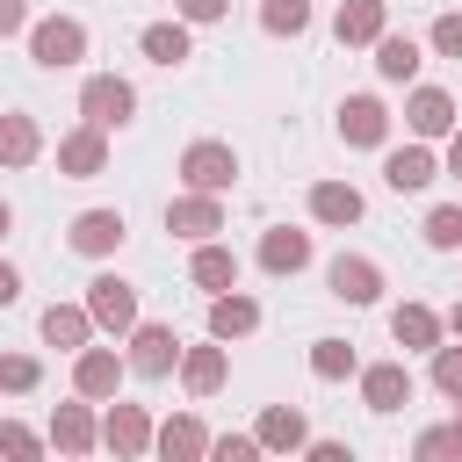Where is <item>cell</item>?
<instances>
[{
    "label": "cell",
    "mask_w": 462,
    "mask_h": 462,
    "mask_svg": "<svg viewBox=\"0 0 462 462\" xmlns=\"http://www.w3.org/2000/svg\"><path fill=\"white\" fill-rule=\"evenodd\" d=\"M29 58H36L43 72L79 65V58H87V22H72V14H43V22H29Z\"/></svg>",
    "instance_id": "cell-1"
},
{
    "label": "cell",
    "mask_w": 462,
    "mask_h": 462,
    "mask_svg": "<svg viewBox=\"0 0 462 462\" xmlns=\"http://www.w3.org/2000/svg\"><path fill=\"white\" fill-rule=\"evenodd\" d=\"M404 123H411V137H448L455 130V94L448 87H411V101H404Z\"/></svg>",
    "instance_id": "cell-15"
},
{
    "label": "cell",
    "mask_w": 462,
    "mask_h": 462,
    "mask_svg": "<svg viewBox=\"0 0 462 462\" xmlns=\"http://www.w3.org/2000/svg\"><path fill=\"white\" fill-rule=\"evenodd\" d=\"M411 455H419V462H462V433H455V426H426V433L411 440Z\"/></svg>",
    "instance_id": "cell-34"
},
{
    "label": "cell",
    "mask_w": 462,
    "mask_h": 462,
    "mask_svg": "<svg viewBox=\"0 0 462 462\" xmlns=\"http://www.w3.org/2000/svg\"><path fill=\"white\" fill-rule=\"evenodd\" d=\"M224 375H231L224 339H209V346H180V383H188V397H217Z\"/></svg>",
    "instance_id": "cell-17"
},
{
    "label": "cell",
    "mask_w": 462,
    "mask_h": 462,
    "mask_svg": "<svg viewBox=\"0 0 462 462\" xmlns=\"http://www.w3.org/2000/svg\"><path fill=\"white\" fill-rule=\"evenodd\" d=\"M87 318H94V332H130L137 325V289L123 274H94L87 282Z\"/></svg>",
    "instance_id": "cell-7"
},
{
    "label": "cell",
    "mask_w": 462,
    "mask_h": 462,
    "mask_svg": "<svg viewBox=\"0 0 462 462\" xmlns=\"http://www.w3.org/2000/svg\"><path fill=\"white\" fill-rule=\"evenodd\" d=\"M354 368H361V361H354L346 339H310V375H318V383H346Z\"/></svg>",
    "instance_id": "cell-30"
},
{
    "label": "cell",
    "mask_w": 462,
    "mask_h": 462,
    "mask_svg": "<svg viewBox=\"0 0 462 462\" xmlns=\"http://www.w3.org/2000/svg\"><path fill=\"white\" fill-rule=\"evenodd\" d=\"M7 231H14V209H7V202H0V238H7Z\"/></svg>",
    "instance_id": "cell-45"
},
{
    "label": "cell",
    "mask_w": 462,
    "mask_h": 462,
    "mask_svg": "<svg viewBox=\"0 0 462 462\" xmlns=\"http://www.w3.org/2000/svg\"><path fill=\"white\" fill-rule=\"evenodd\" d=\"M253 440H260V448H274V455H296V448L310 440V419H303L296 404H267V411H260V426H253Z\"/></svg>",
    "instance_id": "cell-21"
},
{
    "label": "cell",
    "mask_w": 462,
    "mask_h": 462,
    "mask_svg": "<svg viewBox=\"0 0 462 462\" xmlns=\"http://www.w3.org/2000/svg\"><path fill=\"white\" fill-rule=\"evenodd\" d=\"M152 448L166 455V462H202L209 455V433H202V419H166V426H152Z\"/></svg>",
    "instance_id": "cell-24"
},
{
    "label": "cell",
    "mask_w": 462,
    "mask_h": 462,
    "mask_svg": "<svg viewBox=\"0 0 462 462\" xmlns=\"http://www.w3.org/2000/svg\"><path fill=\"white\" fill-rule=\"evenodd\" d=\"M383 180H390L397 195H419V188H433V180H440V159L426 152V137H411V144H397V152L383 159Z\"/></svg>",
    "instance_id": "cell-13"
},
{
    "label": "cell",
    "mask_w": 462,
    "mask_h": 462,
    "mask_svg": "<svg viewBox=\"0 0 462 462\" xmlns=\"http://www.w3.org/2000/svg\"><path fill=\"white\" fill-rule=\"evenodd\" d=\"M419 65H426V58H419V43H411V36H390V29L375 36V72H383L390 87H404V79H419Z\"/></svg>",
    "instance_id": "cell-29"
},
{
    "label": "cell",
    "mask_w": 462,
    "mask_h": 462,
    "mask_svg": "<svg viewBox=\"0 0 462 462\" xmlns=\"http://www.w3.org/2000/svg\"><path fill=\"white\" fill-rule=\"evenodd\" d=\"M137 43H144V58H152V65H166V72H173V65H188V22H180V14H173V22H144V36H137Z\"/></svg>",
    "instance_id": "cell-28"
},
{
    "label": "cell",
    "mask_w": 462,
    "mask_h": 462,
    "mask_svg": "<svg viewBox=\"0 0 462 462\" xmlns=\"http://www.w3.org/2000/svg\"><path fill=\"white\" fill-rule=\"evenodd\" d=\"M361 375V404L368 411H404L411 404V368L404 361H368V368H354Z\"/></svg>",
    "instance_id": "cell-10"
},
{
    "label": "cell",
    "mask_w": 462,
    "mask_h": 462,
    "mask_svg": "<svg viewBox=\"0 0 462 462\" xmlns=\"http://www.w3.org/2000/svg\"><path fill=\"white\" fill-rule=\"evenodd\" d=\"M101 166H108V130H101V123H79V130H65V137H58V173L94 180Z\"/></svg>",
    "instance_id": "cell-9"
},
{
    "label": "cell",
    "mask_w": 462,
    "mask_h": 462,
    "mask_svg": "<svg viewBox=\"0 0 462 462\" xmlns=\"http://www.w3.org/2000/svg\"><path fill=\"white\" fill-rule=\"evenodd\" d=\"M325 289H332L339 303L368 310V303L383 296V267H375L368 253H332V267H325Z\"/></svg>",
    "instance_id": "cell-6"
},
{
    "label": "cell",
    "mask_w": 462,
    "mask_h": 462,
    "mask_svg": "<svg viewBox=\"0 0 462 462\" xmlns=\"http://www.w3.org/2000/svg\"><path fill=\"white\" fill-rule=\"evenodd\" d=\"M51 448H58V455H94V448H101V419L87 411V397L51 411Z\"/></svg>",
    "instance_id": "cell-18"
},
{
    "label": "cell",
    "mask_w": 462,
    "mask_h": 462,
    "mask_svg": "<svg viewBox=\"0 0 462 462\" xmlns=\"http://www.w3.org/2000/svg\"><path fill=\"white\" fill-rule=\"evenodd\" d=\"M260 29L267 36H303L310 29V0H260Z\"/></svg>",
    "instance_id": "cell-31"
},
{
    "label": "cell",
    "mask_w": 462,
    "mask_h": 462,
    "mask_svg": "<svg viewBox=\"0 0 462 462\" xmlns=\"http://www.w3.org/2000/svg\"><path fill=\"white\" fill-rule=\"evenodd\" d=\"M433 390L440 397H462V339L455 346H433Z\"/></svg>",
    "instance_id": "cell-35"
},
{
    "label": "cell",
    "mask_w": 462,
    "mask_h": 462,
    "mask_svg": "<svg viewBox=\"0 0 462 462\" xmlns=\"http://www.w3.org/2000/svg\"><path fill=\"white\" fill-rule=\"evenodd\" d=\"M433 51L440 58H462V14H440L433 22Z\"/></svg>",
    "instance_id": "cell-38"
},
{
    "label": "cell",
    "mask_w": 462,
    "mask_h": 462,
    "mask_svg": "<svg viewBox=\"0 0 462 462\" xmlns=\"http://www.w3.org/2000/svg\"><path fill=\"white\" fill-rule=\"evenodd\" d=\"M361 209H368V202H361L354 180H318V188H310V217H318V224H361Z\"/></svg>",
    "instance_id": "cell-26"
},
{
    "label": "cell",
    "mask_w": 462,
    "mask_h": 462,
    "mask_svg": "<svg viewBox=\"0 0 462 462\" xmlns=\"http://www.w3.org/2000/svg\"><path fill=\"white\" fill-rule=\"evenodd\" d=\"M29 29V0H0V36H22Z\"/></svg>",
    "instance_id": "cell-40"
},
{
    "label": "cell",
    "mask_w": 462,
    "mask_h": 462,
    "mask_svg": "<svg viewBox=\"0 0 462 462\" xmlns=\"http://www.w3.org/2000/svg\"><path fill=\"white\" fill-rule=\"evenodd\" d=\"M245 332H260V303L253 296H238V289H217L209 296V339H245Z\"/></svg>",
    "instance_id": "cell-19"
},
{
    "label": "cell",
    "mask_w": 462,
    "mask_h": 462,
    "mask_svg": "<svg viewBox=\"0 0 462 462\" xmlns=\"http://www.w3.org/2000/svg\"><path fill=\"white\" fill-rule=\"evenodd\" d=\"M123 375H130V368H123L116 346H94V339H87V346L72 354V397H87V404H108V397L123 390Z\"/></svg>",
    "instance_id": "cell-5"
},
{
    "label": "cell",
    "mask_w": 462,
    "mask_h": 462,
    "mask_svg": "<svg viewBox=\"0 0 462 462\" xmlns=\"http://www.w3.org/2000/svg\"><path fill=\"white\" fill-rule=\"evenodd\" d=\"M43 339H51L58 354H79V346L94 339V318H87V303H51V310H43Z\"/></svg>",
    "instance_id": "cell-27"
},
{
    "label": "cell",
    "mask_w": 462,
    "mask_h": 462,
    "mask_svg": "<svg viewBox=\"0 0 462 462\" xmlns=\"http://www.w3.org/2000/svg\"><path fill=\"white\" fill-rule=\"evenodd\" d=\"M448 173L462 180V130H448Z\"/></svg>",
    "instance_id": "cell-43"
},
{
    "label": "cell",
    "mask_w": 462,
    "mask_h": 462,
    "mask_svg": "<svg viewBox=\"0 0 462 462\" xmlns=\"http://www.w3.org/2000/svg\"><path fill=\"white\" fill-rule=\"evenodd\" d=\"M65 238H72V253H87V260H108V253H116L130 231H123V209H79Z\"/></svg>",
    "instance_id": "cell-14"
},
{
    "label": "cell",
    "mask_w": 462,
    "mask_h": 462,
    "mask_svg": "<svg viewBox=\"0 0 462 462\" xmlns=\"http://www.w3.org/2000/svg\"><path fill=\"white\" fill-rule=\"evenodd\" d=\"M440 325H448V332H455V339H462V303H455V310H448V318H440Z\"/></svg>",
    "instance_id": "cell-44"
},
{
    "label": "cell",
    "mask_w": 462,
    "mask_h": 462,
    "mask_svg": "<svg viewBox=\"0 0 462 462\" xmlns=\"http://www.w3.org/2000/svg\"><path fill=\"white\" fill-rule=\"evenodd\" d=\"M455 433H462V397H455Z\"/></svg>",
    "instance_id": "cell-46"
},
{
    "label": "cell",
    "mask_w": 462,
    "mask_h": 462,
    "mask_svg": "<svg viewBox=\"0 0 462 462\" xmlns=\"http://www.w3.org/2000/svg\"><path fill=\"white\" fill-rule=\"evenodd\" d=\"M440 332H448V325H440L433 303H397V310H390V339H397L404 354H433Z\"/></svg>",
    "instance_id": "cell-16"
},
{
    "label": "cell",
    "mask_w": 462,
    "mask_h": 462,
    "mask_svg": "<svg viewBox=\"0 0 462 462\" xmlns=\"http://www.w3.org/2000/svg\"><path fill=\"white\" fill-rule=\"evenodd\" d=\"M36 152H43V130H36V116L7 108V116H0V166H7V173H14V166H36Z\"/></svg>",
    "instance_id": "cell-25"
},
{
    "label": "cell",
    "mask_w": 462,
    "mask_h": 462,
    "mask_svg": "<svg viewBox=\"0 0 462 462\" xmlns=\"http://www.w3.org/2000/svg\"><path fill=\"white\" fill-rule=\"evenodd\" d=\"M79 116L101 123V130H123V123L137 116V87H130L123 72H87V87H79Z\"/></svg>",
    "instance_id": "cell-2"
},
{
    "label": "cell",
    "mask_w": 462,
    "mask_h": 462,
    "mask_svg": "<svg viewBox=\"0 0 462 462\" xmlns=\"http://www.w3.org/2000/svg\"><path fill=\"white\" fill-rule=\"evenodd\" d=\"M123 368L130 375H144V383H159V375H173L180 368V339H173V325H130V354H123Z\"/></svg>",
    "instance_id": "cell-4"
},
{
    "label": "cell",
    "mask_w": 462,
    "mask_h": 462,
    "mask_svg": "<svg viewBox=\"0 0 462 462\" xmlns=\"http://www.w3.org/2000/svg\"><path fill=\"white\" fill-rule=\"evenodd\" d=\"M260 267H267V274H303V267H310V231L274 224V231L260 238Z\"/></svg>",
    "instance_id": "cell-23"
},
{
    "label": "cell",
    "mask_w": 462,
    "mask_h": 462,
    "mask_svg": "<svg viewBox=\"0 0 462 462\" xmlns=\"http://www.w3.org/2000/svg\"><path fill=\"white\" fill-rule=\"evenodd\" d=\"M166 231H173V238H217V231H224V195H202V188L173 195V202H166Z\"/></svg>",
    "instance_id": "cell-8"
},
{
    "label": "cell",
    "mask_w": 462,
    "mask_h": 462,
    "mask_svg": "<svg viewBox=\"0 0 462 462\" xmlns=\"http://www.w3.org/2000/svg\"><path fill=\"white\" fill-rule=\"evenodd\" d=\"M180 180L202 188V195H224V188H238V152H231L224 137H195V144L180 152Z\"/></svg>",
    "instance_id": "cell-3"
},
{
    "label": "cell",
    "mask_w": 462,
    "mask_h": 462,
    "mask_svg": "<svg viewBox=\"0 0 462 462\" xmlns=\"http://www.w3.org/2000/svg\"><path fill=\"white\" fill-rule=\"evenodd\" d=\"M426 245H433V253H462V202L426 209Z\"/></svg>",
    "instance_id": "cell-32"
},
{
    "label": "cell",
    "mask_w": 462,
    "mask_h": 462,
    "mask_svg": "<svg viewBox=\"0 0 462 462\" xmlns=\"http://www.w3.org/2000/svg\"><path fill=\"white\" fill-rule=\"evenodd\" d=\"M180 7V22H224L231 14V0H173Z\"/></svg>",
    "instance_id": "cell-39"
},
{
    "label": "cell",
    "mask_w": 462,
    "mask_h": 462,
    "mask_svg": "<svg viewBox=\"0 0 462 462\" xmlns=\"http://www.w3.org/2000/svg\"><path fill=\"white\" fill-rule=\"evenodd\" d=\"M383 29H390V0H339V14H332L339 43H375Z\"/></svg>",
    "instance_id": "cell-22"
},
{
    "label": "cell",
    "mask_w": 462,
    "mask_h": 462,
    "mask_svg": "<svg viewBox=\"0 0 462 462\" xmlns=\"http://www.w3.org/2000/svg\"><path fill=\"white\" fill-rule=\"evenodd\" d=\"M209 455H224V462H253L260 440H253V433H224V440H209Z\"/></svg>",
    "instance_id": "cell-37"
},
{
    "label": "cell",
    "mask_w": 462,
    "mask_h": 462,
    "mask_svg": "<svg viewBox=\"0 0 462 462\" xmlns=\"http://www.w3.org/2000/svg\"><path fill=\"white\" fill-rule=\"evenodd\" d=\"M101 448L123 455V462L144 455V448H152V419H144V404H116V397H108V411H101Z\"/></svg>",
    "instance_id": "cell-11"
},
{
    "label": "cell",
    "mask_w": 462,
    "mask_h": 462,
    "mask_svg": "<svg viewBox=\"0 0 462 462\" xmlns=\"http://www.w3.org/2000/svg\"><path fill=\"white\" fill-rule=\"evenodd\" d=\"M14 296H22V274H14V267H7V260H0V310H7V303H14Z\"/></svg>",
    "instance_id": "cell-42"
},
{
    "label": "cell",
    "mask_w": 462,
    "mask_h": 462,
    "mask_svg": "<svg viewBox=\"0 0 462 462\" xmlns=\"http://www.w3.org/2000/svg\"><path fill=\"white\" fill-rule=\"evenodd\" d=\"M339 137L361 144V152H375V144L390 137V108H383L375 94H346V101H339Z\"/></svg>",
    "instance_id": "cell-12"
},
{
    "label": "cell",
    "mask_w": 462,
    "mask_h": 462,
    "mask_svg": "<svg viewBox=\"0 0 462 462\" xmlns=\"http://www.w3.org/2000/svg\"><path fill=\"white\" fill-rule=\"evenodd\" d=\"M303 448H310V462H354L346 440H303Z\"/></svg>",
    "instance_id": "cell-41"
},
{
    "label": "cell",
    "mask_w": 462,
    "mask_h": 462,
    "mask_svg": "<svg viewBox=\"0 0 462 462\" xmlns=\"http://www.w3.org/2000/svg\"><path fill=\"white\" fill-rule=\"evenodd\" d=\"M36 383H43V361L36 354H0V390L7 397H29Z\"/></svg>",
    "instance_id": "cell-33"
},
{
    "label": "cell",
    "mask_w": 462,
    "mask_h": 462,
    "mask_svg": "<svg viewBox=\"0 0 462 462\" xmlns=\"http://www.w3.org/2000/svg\"><path fill=\"white\" fill-rule=\"evenodd\" d=\"M188 282L195 289H238V253L231 245H217V238H195V260H188Z\"/></svg>",
    "instance_id": "cell-20"
},
{
    "label": "cell",
    "mask_w": 462,
    "mask_h": 462,
    "mask_svg": "<svg viewBox=\"0 0 462 462\" xmlns=\"http://www.w3.org/2000/svg\"><path fill=\"white\" fill-rule=\"evenodd\" d=\"M0 455H22L29 462V455H43V433H29L22 419H0Z\"/></svg>",
    "instance_id": "cell-36"
}]
</instances>
